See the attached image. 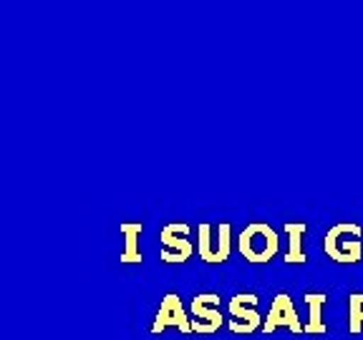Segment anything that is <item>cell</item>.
<instances>
[{
    "label": "cell",
    "mask_w": 363,
    "mask_h": 340,
    "mask_svg": "<svg viewBox=\"0 0 363 340\" xmlns=\"http://www.w3.org/2000/svg\"><path fill=\"white\" fill-rule=\"evenodd\" d=\"M363 230L356 222H340L333 225L323 237V252L333 262L353 265L363 257Z\"/></svg>",
    "instance_id": "1"
},
{
    "label": "cell",
    "mask_w": 363,
    "mask_h": 340,
    "mask_svg": "<svg viewBox=\"0 0 363 340\" xmlns=\"http://www.w3.org/2000/svg\"><path fill=\"white\" fill-rule=\"evenodd\" d=\"M240 255L252 265H265L272 257L278 255L280 239L278 232L272 230L267 222H252L242 230V234L238 237Z\"/></svg>",
    "instance_id": "2"
},
{
    "label": "cell",
    "mask_w": 363,
    "mask_h": 340,
    "mask_svg": "<svg viewBox=\"0 0 363 340\" xmlns=\"http://www.w3.org/2000/svg\"><path fill=\"white\" fill-rule=\"evenodd\" d=\"M233 252V227L222 222L217 227V232L212 234V225L202 222L199 225V239H197V255L202 262H210V265H220L230 257Z\"/></svg>",
    "instance_id": "3"
},
{
    "label": "cell",
    "mask_w": 363,
    "mask_h": 340,
    "mask_svg": "<svg viewBox=\"0 0 363 340\" xmlns=\"http://www.w3.org/2000/svg\"><path fill=\"white\" fill-rule=\"evenodd\" d=\"M189 225L187 222H172L162 227L159 239H162V252L159 260L177 265V262H187L194 255V244L189 242Z\"/></svg>",
    "instance_id": "4"
},
{
    "label": "cell",
    "mask_w": 363,
    "mask_h": 340,
    "mask_svg": "<svg viewBox=\"0 0 363 340\" xmlns=\"http://www.w3.org/2000/svg\"><path fill=\"white\" fill-rule=\"evenodd\" d=\"M222 298L217 293H199L192 298V333L212 335L222 328V312H220Z\"/></svg>",
    "instance_id": "5"
},
{
    "label": "cell",
    "mask_w": 363,
    "mask_h": 340,
    "mask_svg": "<svg viewBox=\"0 0 363 340\" xmlns=\"http://www.w3.org/2000/svg\"><path fill=\"white\" fill-rule=\"evenodd\" d=\"M257 300H260V298H257L255 293H240L230 300L227 310H230V315H233V320H230V330H233V333L250 335L260 328L262 315L255 310Z\"/></svg>",
    "instance_id": "6"
},
{
    "label": "cell",
    "mask_w": 363,
    "mask_h": 340,
    "mask_svg": "<svg viewBox=\"0 0 363 340\" xmlns=\"http://www.w3.org/2000/svg\"><path fill=\"white\" fill-rule=\"evenodd\" d=\"M278 328H288L290 333H295V335L306 333V325L301 323V317L295 312L293 300H290L288 293H278L272 298V305H270V310H267L265 323H262V330H265L267 335L275 333Z\"/></svg>",
    "instance_id": "7"
},
{
    "label": "cell",
    "mask_w": 363,
    "mask_h": 340,
    "mask_svg": "<svg viewBox=\"0 0 363 340\" xmlns=\"http://www.w3.org/2000/svg\"><path fill=\"white\" fill-rule=\"evenodd\" d=\"M167 328H177L182 333H192V317H187V310L182 305V298L177 293H167L162 298V305L157 310V317L152 323V333L159 335Z\"/></svg>",
    "instance_id": "8"
},
{
    "label": "cell",
    "mask_w": 363,
    "mask_h": 340,
    "mask_svg": "<svg viewBox=\"0 0 363 340\" xmlns=\"http://www.w3.org/2000/svg\"><path fill=\"white\" fill-rule=\"evenodd\" d=\"M124 237V249H121V265H142V249H139V237H142V222H121L119 227Z\"/></svg>",
    "instance_id": "9"
},
{
    "label": "cell",
    "mask_w": 363,
    "mask_h": 340,
    "mask_svg": "<svg viewBox=\"0 0 363 340\" xmlns=\"http://www.w3.org/2000/svg\"><path fill=\"white\" fill-rule=\"evenodd\" d=\"M308 232L306 222H288L285 225V234H288V252L283 260L288 265H306V249H303V237Z\"/></svg>",
    "instance_id": "10"
},
{
    "label": "cell",
    "mask_w": 363,
    "mask_h": 340,
    "mask_svg": "<svg viewBox=\"0 0 363 340\" xmlns=\"http://www.w3.org/2000/svg\"><path fill=\"white\" fill-rule=\"evenodd\" d=\"M308 310H311V317L306 323V335H325L328 333V325L323 320V307L328 302V295L325 293H308L306 295Z\"/></svg>",
    "instance_id": "11"
},
{
    "label": "cell",
    "mask_w": 363,
    "mask_h": 340,
    "mask_svg": "<svg viewBox=\"0 0 363 340\" xmlns=\"http://www.w3.org/2000/svg\"><path fill=\"white\" fill-rule=\"evenodd\" d=\"M348 330L351 335H358L363 330V293L348 295Z\"/></svg>",
    "instance_id": "12"
}]
</instances>
